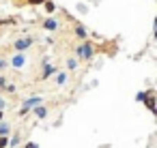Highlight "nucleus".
Wrapping results in <instances>:
<instances>
[{"mask_svg":"<svg viewBox=\"0 0 157 148\" xmlns=\"http://www.w3.org/2000/svg\"><path fill=\"white\" fill-rule=\"evenodd\" d=\"M37 105H41V99H39V97H33V99L24 101V105L20 107V114H26L28 109H33V107H37Z\"/></svg>","mask_w":157,"mask_h":148,"instance_id":"obj_1","label":"nucleus"},{"mask_svg":"<svg viewBox=\"0 0 157 148\" xmlns=\"http://www.w3.org/2000/svg\"><path fill=\"white\" fill-rule=\"evenodd\" d=\"M78 56H80V58H90V56H93V45H90V43H84V45L78 50Z\"/></svg>","mask_w":157,"mask_h":148,"instance_id":"obj_2","label":"nucleus"},{"mask_svg":"<svg viewBox=\"0 0 157 148\" xmlns=\"http://www.w3.org/2000/svg\"><path fill=\"white\" fill-rule=\"evenodd\" d=\"M30 45H33V39H30V37L15 41V50H17V52H22V50H26V47H30Z\"/></svg>","mask_w":157,"mask_h":148,"instance_id":"obj_3","label":"nucleus"},{"mask_svg":"<svg viewBox=\"0 0 157 148\" xmlns=\"http://www.w3.org/2000/svg\"><path fill=\"white\" fill-rule=\"evenodd\" d=\"M146 107H148L151 112H155V101H153V90H148V92H146Z\"/></svg>","mask_w":157,"mask_h":148,"instance_id":"obj_4","label":"nucleus"},{"mask_svg":"<svg viewBox=\"0 0 157 148\" xmlns=\"http://www.w3.org/2000/svg\"><path fill=\"white\" fill-rule=\"evenodd\" d=\"M35 114H37V118H45V116H48V109H45L43 105H37V107H35Z\"/></svg>","mask_w":157,"mask_h":148,"instance_id":"obj_5","label":"nucleus"},{"mask_svg":"<svg viewBox=\"0 0 157 148\" xmlns=\"http://www.w3.org/2000/svg\"><path fill=\"white\" fill-rule=\"evenodd\" d=\"M52 73H56V67H52V65H45V71H43V75H41V77L45 80V77H50Z\"/></svg>","mask_w":157,"mask_h":148,"instance_id":"obj_6","label":"nucleus"},{"mask_svg":"<svg viewBox=\"0 0 157 148\" xmlns=\"http://www.w3.org/2000/svg\"><path fill=\"white\" fill-rule=\"evenodd\" d=\"M22 65H24V56H22V54H17V56L13 58V67H15V69H20Z\"/></svg>","mask_w":157,"mask_h":148,"instance_id":"obj_7","label":"nucleus"},{"mask_svg":"<svg viewBox=\"0 0 157 148\" xmlns=\"http://www.w3.org/2000/svg\"><path fill=\"white\" fill-rule=\"evenodd\" d=\"M56 26H58L56 20H45V28H48V30H56Z\"/></svg>","mask_w":157,"mask_h":148,"instance_id":"obj_8","label":"nucleus"},{"mask_svg":"<svg viewBox=\"0 0 157 148\" xmlns=\"http://www.w3.org/2000/svg\"><path fill=\"white\" fill-rule=\"evenodd\" d=\"M75 32H78V37H80V39H86V37H88V35H86V28H84V26H78V28H75Z\"/></svg>","mask_w":157,"mask_h":148,"instance_id":"obj_9","label":"nucleus"},{"mask_svg":"<svg viewBox=\"0 0 157 148\" xmlns=\"http://www.w3.org/2000/svg\"><path fill=\"white\" fill-rule=\"evenodd\" d=\"M65 82H67V73H58V77H56V84H58V86H63Z\"/></svg>","mask_w":157,"mask_h":148,"instance_id":"obj_10","label":"nucleus"},{"mask_svg":"<svg viewBox=\"0 0 157 148\" xmlns=\"http://www.w3.org/2000/svg\"><path fill=\"white\" fill-rule=\"evenodd\" d=\"M9 131H11V127H9V124H0V135H7Z\"/></svg>","mask_w":157,"mask_h":148,"instance_id":"obj_11","label":"nucleus"},{"mask_svg":"<svg viewBox=\"0 0 157 148\" xmlns=\"http://www.w3.org/2000/svg\"><path fill=\"white\" fill-rule=\"evenodd\" d=\"M5 146H9V139H7V135H0V148H5Z\"/></svg>","mask_w":157,"mask_h":148,"instance_id":"obj_12","label":"nucleus"},{"mask_svg":"<svg viewBox=\"0 0 157 148\" xmlns=\"http://www.w3.org/2000/svg\"><path fill=\"white\" fill-rule=\"evenodd\" d=\"M75 65H78V62H75V60H73V58H69V62H67V67H69V69H71V71H73V69H75Z\"/></svg>","mask_w":157,"mask_h":148,"instance_id":"obj_13","label":"nucleus"},{"mask_svg":"<svg viewBox=\"0 0 157 148\" xmlns=\"http://www.w3.org/2000/svg\"><path fill=\"white\" fill-rule=\"evenodd\" d=\"M9 144H11V146H17V144H20V137H13V139H9Z\"/></svg>","mask_w":157,"mask_h":148,"instance_id":"obj_14","label":"nucleus"},{"mask_svg":"<svg viewBox=\"0 0 157 148\" xmlns=\"http://www.w3.org/2000/svg\"><path fill=\"white\" fill-rule=\"evenodd\" d=\"M45 9L48 11H54V2H45Z\"/></svg>","mask_w":157,"mask_h":148,"instance_id":"obj_15","label":"nucleus"},{"mask_svg":"<svg viewBox=\"0 0 157 148\" xmlns=\"http://www.w3.org/2000/svg\"><path fill=\"white\" fill-rule=\"evenodd\" d=\"M5 90H7V92H13V90H15V86H13V84H9V86H5Z\"/></svg>","mask_w":157,"mask_h":148,"instance_id":"obj_16","label":"nucleus"},{"mask_svg":"<svg viewBox=\"0 0 157 148\" xmlns=\"http://www.w3.org/2000/svg\"><path fill=\"white\" fill-rule=\"evenodd\" d=\"M5 86H7V80H5L2 75H0V88H5Z\"/></svg>","mask_w":157,"mask_h":148,"instance_id":"obj_17","label":"nucleus"},{"mask_svg":"<svg viewBox=\"0 0 157 148\" xmlns=\"http://www.w3.org/2000/svg\"><path fill=\"white\" fill-rule=\"evenodd\" d=\"M2 109H5V99L0 97V112H2Z\"/></svg>","mask_w":157,"mask_h":148,"instance_id":"obj_18","label":"nucleus"},{"mask_svg":"<svg viewBox=\"0 0 157 148\" xmlns=\"http://www.w3.org/2000/svg\"><path fill=\"white\" fill-rule=\"evenodd\" d=\"M7 67V60H2V58H0V69H5Z\"/></svg>","mask_w":157,"mask_h":148,"instance_id":"obj_19","label":"nucleus"},{"mask_svg":"<svg viewBox=\"0 0 157 148\" xmlns=\"http://www.w3.org/2000/svg\"><path fill=\"white\" fill-rule=\"evenodd\" d=\"M26 148H37V144H33V142H28V144H26Z\"/></svg>","mask_w":157,"mask_h":148,"instance_id":"obj_20","label":"nucleus"},{"mask_svg":"<svg viewBox=\"0 0 157 148\" xmlns=\"http://www.w3.org/2000/svg\"><path fill=\"white\" fill-rule=\"evenodd\" d=\"M33 5H41V2H45V0H30Z\"/></svg>","mask_w":157,"mask_h":148,"instance_id":"obj_21","label":"nucleus"},{"mask_svg":"<svg viewBox=\"0 0 157 148\" xmlns=\"http://www.w3.org/2000/svg\"><path fill=\"white\" fill-rule=\"evenodd\" d=\"M0 120H2V112H0Z\"/></svg>","mask_w":157,"mask_h":148,"instance_id":"obj_22","label":"nucleus"}]
</instances>
